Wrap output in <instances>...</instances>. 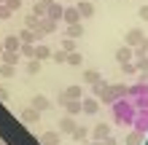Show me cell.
I'll list each match as a JSON object with an SVG mask.
<instances>
[{
    "instance_id": "obj_39",
    "label": "cell",
    "mask_w": 148,
    "mask_h": 145,
    "mask_svg": "<svg viewBox=\"0 0 148 145\" xmlns=\"http://www.w3.org/2000/svg\"><path fill=\"white\" fill-rule=\"evenodd\" d=\"M5 5L11 8V11H19V8H22V0H5Z\"/></svg>"
},
{
    "instance_id": "obj_12",
    "label": "cell",
    "mask_w": 148,
    "mask_h": 145,
    "mask_svg": "<svg viewBox=\"0 0 148 145\" xmlns=\"http://www.w3.org/2000/svg\"><path fill=\"white\" fill-rule=\"evenodd\" d=\"M62 22H65V24H75V22H81V14H78V8H75V5H67L65 11H62Z\"/></svg>"
},
{
    "instance_id": "obj_14",
    "label": "cell",
    "mask_w": 148,
    "mask_h": 145,
    "mask_svg": "<svg viewBox=\"0 0 148 145\" xmlns=\"http://www.w3.org/2000/svg\"><path fill=\"white\" fill-rule=\"evenodd\" d=\"M59 142H62L59 132H43L40 134V145H59Z\"/></svg>"
},
{
    "instance_id": "obj_13",
    "label": "cell",
    "mask_w": 148,
    "mask_h": 145,
    "mask_svg": "<svg viewBox=\"0 0 148 145\" xmlns=\"http://www.w3.org/2000/svg\"><path fill=\"white\" fill-rule=\"evenodd\" d=\"M70 137H73L78 145H84L86 140H89V126H81V124H78L75 129H73V134H70Z\"/></svg>"
},
{
    "instance_id": "obj_41",
    "label": "cell",
    "mask_w": 148,
    "mask_h": 145,
    "mask_svg": "<svg viewBox=\"0 0 148 145\" xmlns=\"http://www.w3.org/2000/svg\"><path fill=\"white\" fill-rule=\"evenodd\" d=\"M137 14H140L143 22H148V5H140V11H137Z\"/></svg>"
},
{
    "instance_id": "obj_40",
    "label": "cell",
    "mask_w": 148,
    "mask_h": 145,
    "mask_svg": "<svg viewBox=\"0 0 148 145\" xmlns=\"http://www.w3.org/2000/svg\"><path fill=\"white\" fill-rule=\"evenodd\" d=\"M102 145H119V140H116V137H113V134H108V137H105V140H102Z\"/></svg>"
},
{
    "instance_id": "obj_44",
    "label": "cell",
    "mask_w": 148,
    "mask_h": 145,
    "mask_svg": "<svg viewBox=\"0 0 148 145\" xmlns=\"http://www.w3.org/2000/svg\"><path fill=\"white\" fill-rule=\"evenodd\" d=\"M89 145H102V140H92V142H89Z\"/></svg>"
},
{
    "instance_id": "obj_42",
    "label": "cell",
    "mask_w": 148,
    "mask_h": 145,
    "mask_svg": "<svg viewBox=\"0 0 148 145\" xmlns=\"http://www.w3.org/2000/svg\"><path fill=\"white\" fill-rule=\"evenodd\" d=\"M137 81H140V83H145V86H148V73H137Z\"/></svg>"
},
{
    "instance_id": "obj_34",
    "label": "cell",
    "mask_w": 148,
    "mask_h": 145,
    "mask_svg": "<svg viewBox=\"0 0 148 145\" xmlns=\"http://www.w3.org/2000/svg\"><path fill=\"white\" fill-rule=\"evenodd\" d=\"M62 51H65V54H70V51H75V38H62Z\"/></svg>"
},
{
    "instance_id": "obj_17",
    "label": "cell",
    "mask_w": 148,
    "mask_h": 145,
    "mask_svg": "<svg viewBox=\"0 0 148 145\" xmlns=\"http://www.w3.org/2000/svg\"><path fill=\"white\" fill-rule=\"evenodd\" d=\"M62 11H65V8L59 5L57 0H54V3L49 5V11H46V16H49V19H54V22H62Z\"/></svg>"
},
{
    "instance_id": "obj_23",
    "label": "cell",
    "mask_w": 148,
    "mask_h": 145,
    "mask_svg": "<svg viewBox=\"0 0 148 145\" xmlns=\"http://www.w3.org/2000/svg\"><path fill=\"white\" fill-rule=\"evenodd\" d=\"M35 59H40V62H43V59H51V48L46 43H38L35 46Z\"/></svg>"
},
{
    "instance_id": "obj_9",
    "label": "cell",
    "mask_w": 148,
    "mask_h": 145,
    "mask_svg": "<svg viewBox=\"0 0 148 145\" xmlns=\"http://www.w3.org/2000/svg\"><path fill=\"white\" fill-rule=\"evenodd\" d=\"M30 108H35L38 113H46V110L51 108V99H49L46 94H35V97H32V105H30Z\"/></svg>"
},
{
    "instance_id": "obj_16",
    "label": "cell",
    "mask_w": 148,
    "mask_h": 145,
    "mask_svg": "<svg viewBox=\"0 0 148 145\" xmlns=\"http://www.w3.org/2000/svg\"><path fill=\"white\" fill-rule=\"evenodd\" d=\"M132 59H135V54H132V48H129V46H121V48L116 51V62H119V65L132 62Z\"/></svg>"
},
{
    "instance_id": "obj_15",
    "label": "cell",
    "mask_w": 148,
    "mask_h": 145,
    "mask_svg": "<svg viewBox=\"0 0 148 145\" xmlns=\"http://www.w3.org/2000/svg\"><path fill=\"white\" fill-rule=\"evenodd\" d=\"M19 46H22L19 35H5L3 38V51H19Z\"/></svg>"
},
{
    "instance_id": "obj_2",
    "label": "cell",
    "mask_w": 148,
    "mask_h": 145,
    "mask_svg": "<svg viewBox=\"0 0 148 145\" xmlns=\"http://www.w3.org/2000/svg\"><path fill=\"white\" fill-rule=\"evenodd\" d=\"M127 99L132 102L137 110H145L148 108V86L140 83V81L132 83V86H127Z\"/></svg>"
},
{
    "instance_id": "obj_36",
    "label": "cell",
    "mask_w": 148,
    "mask_h": 145,
    "mask_svg": "<svg viewBox=\"0 0 148 145\" xmlns=\"http://www.w3.org/2000/svg\"><path fill=\"white\" fill-rule=\"evenodd\" d=\"M121 73H124V75H137L135 62H124V65H121Z\"/></svg>"
},
{
    "instance_id": "obj_38",
    "label": "cell",
    "mask_w": 148,
    "mask_h": 145,
    "mask_svg": "<svg viewBox=\"0 0 148 145\" xmlns=\"http://www.w3.org/2000/svg\"><path fill=\"white\" fill-rule=\"evenodd\" d=\"M11 14H14L11 8H8L5 3H0V19H11Z\"/></svg>"
},
{
    "instance_id": "obj_45",
    "label": "cell",
    "mask_w": 148,
    "mask_h": 145,
    "mask_svg": "<svg viewBox=\"0 0 148 145\" xmlns=\"http://www.w3.org/2000/svg\"><path fill=\"white\" fill-rule=\"evenodd\" d=\"M0 54H3V40H0Z\"/></svg>"
},
{
    "instance_id": "obj_19",
    "label": "cell",
    "mask_w": 148,
    "mask_h": 145,
    "mask_svg": "<svg viewBox=\"0 0 148 145\" xmlns=\"http://www.w3.org/2000/svg\"><path fill=\"white\" fill-rule=\"evenodd\" d=\"M75 8H78V14H81V19H89V16H94V5L86 3V0H81Z\"/></svg>"
},
{
    "instance_id": "obj_5",
    "label": "cell",
    "mask_w": 148,
    "mask_h": 145,
    "mask_svg": "<svg viewBox=\"0 0 148 145\" xmlns=\"http://www.w3.org/2000/svg\"><path fill=\"white\" fill-rule=\"evenodd\" d=\"M132 129H135V132H140V134H148V108H145V110H137V113H135Z\"/></svg>"
},
{
    "instance_id": "obj_28",
    "label": "cell",
    "mask_w": 148,
    "mask_h": 145,
    "mask_svg": "<svg viewBox=\"0 0 148 145\" xmlns=\"http://www.w3.org/2000/svg\"><path fill=\"white\" fill-rule=\"evenodd\" d=\"M84 35V24L75 22V24H67V38H81Z\"/></svg>"
},
{
    "instance_id": "obj_10",
    "label": "cell",
    "mask_w": 148,
    "mask_h": 145,
    "mask_svg": "<svg viewBox=\"0 0 148 145\" xmlns=\"http://www.w3.org/2000/svg\"><path fill=\"white\" fill-rule=\"evenodd\" d=\"M40 38H46V35L38 32V30H27V27H24L19 32V40H22V43H35V40H40Z\"/></svg>"
},
{
    "instance_id": "obj_8",
    "label": "cell",
    "mask_w": 148,
    "mask_h": 145,
    "mask_svg": "<svg viewBox=\"0 0 148 145\" xmlns=\"http://www.w3.org/2000/svg\"><path fill=\"white\" fill-rule=\"evenodd\" d=\"M75 126H78L75 116H62V121H59V134H73Z\"/></svg>"
},
{
    "instance_id": "obj_20",
    "label": "cell",
    "mask_w": 148,
    "mask_h": 145,
    "mask_svg": "<svg viewBox=\"0 0 148 145\" xmlns=\"http://www.w3.org/2000/svg\"><path fill=\"white\" fill-rule=\"evenodd\" d=\"M143 137L145 134H140V132H127V137H124V145H143Z\"/></svg>"
},
{
    "instance_id": "obj_7",
    "label": "cell",
    "mask_w": 148,
    "mask_h": 145,
    "mask_svg": "<svg viewBox=\"0 0 148 145\" xmlns=\"http://www.w3.org/2000/svg\"><path fill=\"white\" fill-rule=\"evenodd\" d=\"M57 24L54 19H49V16H40V22H38V32H43V35H54L57 32Z\"/></svg>"
},
{
    "instance_id": "obj_18",
    "label": "cell",
    "mask_w": 148,
    "mask_h": 145,
    "mask_svg": "<svg viewBox=\"0 0 148 145\" xmlns=\"http://www.w3.org/2000/svg\"><path fill=\"white\" fill-rule=\"evenodd\" d=\"M62 108L67 110V116H81V99H67Z\"/></svg>"
},
{
    "instance_id": "obj_25",
    "label": "cell",
    "mask_w": 148,
    "mask_h": 145,
    "mask_svg": "<svg viewBox=\"0 0 148 145\" xmlns=\"http://www.w3.org/2000/svg\"><path fill=\"white\" fill-rule=\"evenodd\" d=\"M65 62H67V65H73V67H78V65H84V54L75 48V51H70V54H67Z\"/></svg>"
},
{
    "instance_id": "obj_21",
    "label": "cell",
    "mask_w": 148,
    "mask_h": 145,
    "mask_svg": "<svg viewBox=\"0 0 148 145\" xmlns=\"http://www.w3.org/2000/svg\"><path fill=\"white\" fill-rule=\"evenodd\" d=\"M38 118H40V113H38L35 108H27V110H22V121H24V124H35Z\"/></svg>"
},
{
    "instance_id": "obj_47",
    "label": "cell",
    "mask_w": 148,
    "mask_h": 145,
    "mask_svg": "<svg viewBox=\"0 0 148 145\" xmlns=\"http://www.w3.org/2000/svg\"><path fill=\"white\" fill-rule=\"evenodd\" d=\"M0 145H5V142H3V140H0Z\"/></svg>"
},
{
    "instance_id": "obj_26",
    "label": "cell",
    "mask_w": 148,
    "mask_h": 145,
    "mask_svg": "<svg viewBox=\"0 0 148 145\" xmlns=\"http://www.w3.org/2000/svg\"><path fill=\"white\" fill-rule=\"evenodd\" d=\"M19 54L24 59H35V43H22L19 46Z\"/></svg>"
},
{
    "instance_id": "obj_33",
    "label": "cell",
    "mask_w": 148,
    "mask_h": 145,
    "mask_svg": "<svg viewBox=\"0 0 148 145\" xmlns=\"http://www.w3.org/2000/svg\"><path fill=\"white\" fill-rule=\"evenodd\" d=\"M135 67H137V73H148V54L145 57H137L135 59Z\"/></svg>"
},
{
    "instance_id": "obj_37",
    "label": "cell",
    "mask_w": 148,
    "mask_h": 145,
    "mask_svg": "<svg viewBox=\"0 0 148 145\" xmlns=\"http://www.w3.org/2000/svg\"><path fill=\"white\" fill-rule=\"evenodd\" d=\"M51 59H54V62H57V65H62V62H65V59H67V54H65V51H62V48H59V51H51Z\"/></svg>"
},
{
    "instance_id": "obj_43",
    "label": "cell",
    "mask_w": 148,
    "mask_h": 145,
    "mask_svg": "<svg viewBox=\"0 0 148 145\" xmlns=\"http://www.w3.org/2000/svg\"><path fill=\"white\" fill-rule=\"evenodd\" d=\"M0 102H8V91H5L3 86H0Z\"/></svg>"
},
{
    "instance_id": "obj_24",
    "label": "cell",
    "mask_w": 148,
    "mask_h": 145,
    "mask_svg": "<svg viewBox=\"0 0 148 145\" xmlns=\"http://www.w3.org/2000/svg\"><path fill=\"white\" fill-rule=\"evenodd\" d=\"M51 3H54V0H38L35 8H32V14H35V16H46V11H49Z\"/></svg>"
},
{
    "instance_id": "obj_32",
    "label": "cell",
    "mask_w": 148,
    "mask_h": 145,
    "mask_svg": "<svg viewBox=\"0 0 148 145\" xmlns=\"http://www.w3.org/2000/svg\"><path fill=\"white\" fill-rule=\"evenodd\" d=\"M105 89H108L105 78H100L97 83H92V94H94V97H100V94H102V91H105Z\"/></svg>"
},
{
    "instance_id": "obj_31",
    "label": "cell",
    "mask_w": 148,
    "mask_h": 145,
    "mask_svg": "<svg viewBox=\"0 0 148 145\" xmlns=\"http://www.w3.org/2000/svg\"><path fill=\"white\" fill-rule=\"evenodd\" d=\"M100 78H102V75L97 70H84V83H89V86H92V83H97Z\"/></svg>"
},
{
    "instance_id": "obj_11",
    "label": "cell",
    "mask_w": 148,
    "mask_h": 145,
    "mask_svg": "<svg viewBox=\"0 0 148 145\" xmlns=\"http://www.w3.org/2000/svg\"><path fill=\"white\" fill-rule=\"evenodd\" d=\"M89 134L94 140H105L108 134H110V124H94L92 129H89Z\"/></svg>"
},
{
    "instance_id": "obj_3",
    "label": "cell",
    "mask_w": 148,
    "mask_h": 145,
    "mask_svg": "<svg viewBox=\"0 0 148 145\" xmlns=\"http://www.w3.org/2000/svg\"><path fill=\"white\" fill-rule=\"evenodd\" d=\"M121 97H127V83H113V86L108 83V89L102 91L97 99H100V102H105V105H113V102L121 99Z\"/></svg>"
},
{
    "instance_id": "obj_35",
    "label": "cell",
    "mask_w": 148,
    "mask_h": 145,
    "mask_svg": "<svg viewBox=\"0 0 148 145\" xmlns=\"http://www.w3.org/2000/svg\"><path fill=\"white\" fill-rule=\"evenodd\" d=\"M38 22H40V16H35V14L24 16V24H27V30H38Z\"/></svg>"
},
{
    "instance_id": "obj_30",
    "label": "cell",
    "mask_w": 148,
    "mask_h": 145,
    "mask_svg": "<svg viewBox=\"0 0 148 145\" xmlns=\"http://www.w3.org/2000/svg\"><path fill=\"white\" fill-rule=\"evenodd\" d=\"M24 70H27V75H38L40 73V59H30V62L24 65Z\"/></svg>"
},
{
    "instance_id": "obj_29",
    "label": "cell",
    "mask_w": 148,
    "mask_h": 145,
    "mask_svg": "<svg viewBox=\"0 0 148 145\" xmlns=\"http://www.w3.org/2000/svg\"><path fill=\"white\" fill-rule=\"evenodd\" d=\"M0 78H16V65H0Z\"/></svg>"
},
{
    "instance_id": "obj_22",
    "label": "cell",
    "mask_w": 148,
    "mask_h": 145,
    "mask_svg": "<svg viewBox=\"0 0 148 145\" xmlns=\"http://www.w3.org/2000/svg\"><path fill=\"white\" fill-rule=\"evenodd\" d=\"M0 62H5V65H19V51H3V54H0Z\"/></svg>"
},
{
    "instance_id": "obj_1",
    "label": "cell",
    "mask_w": 148,
    "mask_h": 145,
    "mask_svg": "<svg viewBox=\"0 0 148 145\" xmlns=\"http://www.w3.org/2000/svg\"><path fill=\"white\" fill-rule=\"evenodd\" d=\"M135 113H137V108L129 102L127 97H121V99H116L110 105V116H113V124H119V126H124V129H129L132 126V121H135Z\"/></svg>"
},
{
    "instance_id": "obj_6",
    "label": "cell",
    "mask_w": 148,
    "mask_h": 145,
    "mask_svg": "<svg viewBox=\"0 0 148 145\" xmlns=\"http://www.w3.org/2000/svg\"><path fill=\"white\" fill-rule=\"evenodd\" d=\"M81 113L97 116V113H100V99H97V97H84V99H81Z\"/></svg>"
},
{
    "instance_id": "obj_27",
    "label": "cell",
    "mask_w": 148,
    "mask_h": 145,
    "mask_svg": "<svg viewBox=\"0 0 148 145\" xmlns=\"http://www.w3.org/2000/svg\"><path fill=\"white\" fill-rule=\"evenodd\" d=\"M65 97L67 99H84V89L81 86H67L65 89Z\"/></svg>"
},
{
    "instance_id": "obj_46",
    "label": "cell",
    "mask_w": 148,
    "mask_h": 145,
    "mask_svg": "<svg viewBox=\"0 0 148 145\" xmlns=\"http://www.w3.org/2000/svg\"><path fill=\"white\" fill-rule=\"evenodd\" d=\"M145 48H148V38H145Z\"/></svg>"
},
{
    "instance_id": "obj_4",
    "label": "cell",
    "mask_w": 148,
    "mask_h": 145,
    "mask_svg": "<svg viewBox=\"0 0 148 145\" xmlns=\"http://www.w3.org/2000/svg\"><path fill=\"white\" fill-rule=\"evenodd\" d=\"M124 40H127L124 46H129V48H137V46H143V43H145V32H143L140 27H132V30L127 32V38H124Z\"/></svg>"
}]
</instances>
